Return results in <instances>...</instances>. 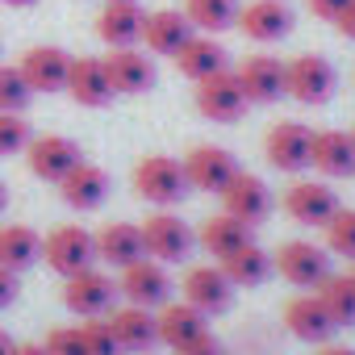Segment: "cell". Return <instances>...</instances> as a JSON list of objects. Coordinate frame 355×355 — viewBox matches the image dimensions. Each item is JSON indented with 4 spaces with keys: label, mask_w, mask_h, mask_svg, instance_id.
<instances>
[{
    "label": "cell",
    "mask_w": 355,
    "mask_h": 355,
    "mask_svg": "<svg viewBox=\"0 0 355 355\" xmlns=\"http://www.w3.org/2000/svg\"><path fill=\"white\" fill-rule=\"evenodd\" d=\"M134 189L155 209H171V205H180L193 193L189 189V175H184V159H167V155L138 159V167H134Z\"/></svg>",
    "instance_id": "1"
},
{
    "label": "cell",
    "mask_w": 355,
    "mask_h": 355,
    "mask_svg": "<svg viewBox=\"0 0 355 355\" xmlns=\"http://www.w3.org/2000/svg\"><path fill=\"white\" fill-rule=\"evenodd\" d=\"M142 226V247H146V259L171 268V263H184L189 251H193V230L184 218H175L171 209H155L150 218L138 222Z\"/></svg>",
    "instance_id": "2"
},
{
    "label": "cell",
    "mask_w": 355,
    "mask_h": 355,
    "mask_svg": "<svg viewBox=\"0 0 355 355\" xmlns=\"http://www.w3.org/2000/svg\"><path fill=\"white\" fill-rule=\"evenodd\" d=\"M42 263L67 280V276H76V272L96 263V239L84 226H55L42 239Z\"/></svg>",
    "instance_id": "3"
},
{
    "label": "cell",
    "mask_w": 355,
    "mask_h": 355,
    "mask_svg": "<svg viewBox=\"0 0 355 355\" xmlns=\"http://www.w3.org/2000/svg\"><path fill=\"white\" fill-rule=\"evenodd\" d=\"M247 109H251V101H247V92H243V84H239V76H234L230 67L197 84V113H201L205 121L230 125V121H239Z\"/></svg>",
    "instance_id": "4"
},
{
    "label": "cell",
    "mask_w": 355,
    "mask_h": 355,
    "mask_svg": "<svg viewBox=\"0 0 355 355\" xmlns=\"http://www.w3.org/2000/svg\"><path fill=\"white\" fill-rule=\"evenodd\" d=\"M180 297H184L193 309H201L205 318H214V313H226V309H230L234 284H230V276L222 272V263H193V268L184 272V280H180Z\"/></svg>",
    "instance_id": "5"
},
{
    "label": "cell",
    "mask_w": 355,
    "mask_h": 355,
    "mask_svg": "<svg viewBox=\"0 0 355 355\" xmlns=\"http://www.w3.org/2000/svg\"><path fill=\"white\" fill-rule=\"evenodd\" d=\"M113 301H117V280H109V276L96 272V268H84V272H76V276L63 280V305H67L76 318L113 313Z\"/></svg>",
    "instance_id": "6"
},
{
    "label": "cell",
    "mask_w": 355,
    "mask_h": 355,
    "mask_svg": "<svg viewBox=\"0 0 355 355\" xmlns=\"http://www.w3.org/2000/svg\"><path fill=\"white\" fill-rule=\"evenodd\" d=\"M272 268L293 284V288H318L326 276H330V255L318 247V243H284L276 255H272Z\"/></svg>",
    "instance_id": "7"
},
{
    "label": "cell",
    "mask_w": 355,
    "mask_h": 355,
    "mask_svg": "<svg viewBox=\"0 0 355 355\" xmlns=\"http://www.w3.org/2000/svg\"><path fill=\"white\" fill-rule=\"evenodd\" d=\"M117 293L130 301V305H142V309H159L171 301V280H167V268L155 263V259H134L130 268H121L117 276Z\"/></svg>",
    "instance_id": "8"
},
{
    "label": "cell",
    "mask_w": 355,
    "mask_h": 355,
    "mask_svg": "<svg viewBox=\"0 0 355 355\" xmlns=\"http://www.w3.org/2000/svg\"><path fill=\"white\" fill-rule=\"evenodd\" d=\"M218 197H222V214H230L234 222H243L251 230L272 214V193H268V184L259 180V175H251V171H239Z\"/></svg>",
    "instance_id": "9"
},
{
    "label": "cell",
    "mask_w": 355,
    "mask_h": 355,
    "mask_svg": "<svg viewBox=\"0 0 355 355\" xmlns=\"http://www.w3.org/2000/svg\"><path fill=\"white\" fill-rule=\"evenodd\" d=\"M338 88V76L330 67V59L322 55H297L288 59V96L301 105H326Z\"/></svg>",
    "instance_id": "10"
},
{
    "label": "cell",
    "mask_w": 355,
    "mask_h": 355,
    "mask_svg": "<svg viewBox=\"0 0 355 355\" xmlns=\"http://www.w3.org/2000/svg\"><path fill=\"white\" fill-rule=\"evenodd\" d=\"M234 76L251 105H272V101L288 96V63L276 55H251Z\"/></svg>",
    "instance_id": "11"
},
{
    "label": "cell",
    "mask_w": 355,
    "mask_h": 355,
    "mask_svg": "<svg viewBox=\"0 0 355 355\" xmlns=\"http://www.w3.org/2000/svg\"><path fill=\"white\" fill-rule=\"evenodd\" d=\"M309 150H313V130L301 125V121H280V125H272L268 138H263L268 163L280 167V171H288V175H297V171L309 167Z\"/></svg>",
    "instance_id": "12"
},
{
    "label": "cell",
    "mask_w": 355,
    "mask_h": 355,
    "mask_svg": "<svg viewBox=\"0 0 355 355\" xmlns=\"http://www.w3.org/2000/svg\"><path fill=\"white\" fill-rule=\"evenodd\" d=\"M284 214L301 226H326L338 214V197L326 180H293L284 189Z\"/></svg>",
    "instance_id": "13"
},
{
    "label": "cell",
    "mask_w": 355,
    "mask_h": 355,
    "mask_svg": "<svg viewBox=\"0 0 355 355\" xmlns=\"http://www.w3.org/2000/svg\"><path fill=\"white\" fill-rule=\"evenodd\" d=\"M76 163H80V146L63 134H42V138L26 142V167L46 184H59Z\"/></svg>",
    "instance_id": "14"
},
{
    "label": "cell",
    "mask_w": 355,
    "mask_h": 355,
    "mask_svg": "<svg viewBox=\"0 0 355 355\" xmlns=\"http://www.w3.org/2000/svg\"><path fill=\"white\" fill-rule=\"evenodd\" d=\"M184 175H189V189L197 193H222L239 175V163L226 146H193L184 155Z\"/></svg>",
    "instance_id": "15"
},
{
    "label": "cell",
    "mask_w": 355,
    "mask_h": 355,
    "mask_svg": "<svg viewBox=\"0 0 355 355\" xmlns=\"http://www.w3.org/2000/svg\"><path fill=\"white\" fill-rule=\"evenodd\" d=\"M105 67H109V80H113V92L117 96H142L155 88V59L142 55L138 46H117L105 55Z\"/></svg>",
    "instance_id": "16"
},
{
    "label": "cell",
    "mask_w": 355,
    "mask_h": 355,
    "mask_svg": "<svg viewBox=\"0 0 355 355\" xmlns=\"http://www.w3.org/2000/svg\"><path fill=\"white\" fill-rule=\"evenodd\" d=\"M239 30L251 42H280L293 34V9L288 0H251L239 9Z\"/></svg>",
    "instance_id": "17"
},
{
    "label": "cell",
    "mask_w": 355,
    "mask_h": 355,
    "mask_svg": "<svg viewBox=\"0 0 355 355\" xmlns=\"http://www.w3.org/2000/svg\"><path fill=\"white\" fill-rule=\"evenodd\" d=\"M309 167H318V175H326V180L355 175V134H347V130H313Z\"/></svg>",
    "instance_id": "18"
},
{
    "label": "cell",
    "mask_w": 355,
    "mask_h": 355,
    "mask_svg": "<svg viewBox=\"0 0 355 355\" xmlns=\"http://www.w3.org/2000/svg\"><path fill=\"white\" fill-rule=\"evenodd\" d=\"M142 21H146V13L138 9V0H105V9L96 13V38L109 51L134 46V42H142Z\"/></svg>",
    "instance_id": "19"
},
{
    "label": "cell",
    "mask_w": 355,
    "mask_h": 355,
    "mask_svg": "<svg viewBox=\"0 0 355 355\" xmlns=\"http://www.w3.org/2000/svg\"><path fill=\"white\" fill-rule=\"evenodd\" d=\"M17 67H21V76L34 92H63L67 71H71V55L59 51V46H30L17 59Z\"/></svg>",
    "instance_id": "20"
},
{
    "label": "cell",
    "mask_w": 355,
    "mask_h": 355,
    "mask_svg": "<svg viewBox=\"0 0 355 355\" xmlns=\"http://www.w3.org/2000/svg\"><path fill=\"white\" fill-rule=\"evenodd\" d=\"M63 92L76 105H84V109H105L117 96L105 59H71V71H67V88Z\"/></svg>",
    "instance_id": "21"
},
{
    "label": "cell",
    "mask_w": 355,
    "mask_h": 355,
    "mask_svg": "<svg viewBox=\"0 0 355 355\" xmlns=\"http://www.w3.org/2000/svg\"><path fill=\"white\" fill-rule=\"evenodd\" d=\"M109 326H113V334H117V343H121L125 355H146L159 343V318H155V309H142V305L125 301L121 309L109 313Z\"/></svg>",
    "instance_id": "22"
},
{
    "label": "cell",
    "mask_w": 355,
    "mask_h": 355,
    "mask_svg": "<svg viewBox=\"0 0 355 355\" xmlns=\"http://www.w3.org/2000/svg\"><path fill=\"white\" fill-rule=\"evenodd\" d=\"M193 34H197V30L189 26V17H184L180 9H155V13H146V21H142V46H146L150 55H167V59L180 55V46H184Z\"/></svg>",
    "instance_id": "23"
},
{
    "label": "cell",
    "mask_w": 355,
    "mask_h": 355,
    "mask_svg": "<svg viewBox=\"0 0 355 355\" xmlns=\"http://www.w3.org/2000/svg\"><path fill=\"white\" fill-rule=\"evenodd\" d=\"M92 239H96V259L109 263V268H117V272L146 255V247H142V226H134V222H109V226H101Z\"/></svg>",
    "instance_id": "24"
},
{
    "label": "cell",
    "mask_w": 355,
    "mask_h": 355,
    "mask_svg": "<svg viewBox=\"0 0 355 355\" xmlns=\"http://www.w3.org/2000/svg\"><path fill=\"white\" fill-rule=\"evenodd\" d=\"M59 193H63V201L71 205V209H80V214H88V209H96L105 197H109V171H101L96 163H76L63 180H59Z\"/></svg>",
    "instance_id": "25"
},
{
    "label": "cell",
    "mask_w": 355,
    "mask_h": 355,
    "mask_svg": "<svg viewBox=\"0 0 355 355\" xmlns=\"http://www.w3.org/2000/svg\"><path fill=\"white\" fill-rule=\"evenodd\" d=\"M284 326H288L293 338L318 343V347L334 334V322L326 318V309H322V301H318L313 293H297V297L284 305Z\"/></svg>",
    "instance_id": "26"
},
{
    "label": "cell",
    "mask_w": 355,
    "mask_h": 355,
    "mask_svg": "<svg viewBox=\"0 0 355 355\" xmlns=\"http://www.w3.org/2000/svg\"><path fill=\"white\" fill-rule=\"evenodd\" d=\"M175 71H180L184 80H193V84H201V80L226 71V51H222V42H218L214 34H193V38L180 46V55H175Z\"/></svg>",
    "instance_id": "27"
},
{
    "label": "cell",
    "mask_w": 355,
    "mask_h": 355,
    "mask_svg": "<svg viewBox=\"0 0 355 355\" xmlns=\"http://www.w3.org/2000/svg\"><path fill=\"white\" fill-rule=\"evenodd\" d=\"M159 343H167L171 351H180L184 343H193V338H201L209 326H205V313L201 309H193L189 301H167V305H159Z\"/></svg>",
    "instance_id": "28"
},
{
    "label": "cell",
    "mask_w": 355,
    "mask_h": 355,
    "mask_svg": "<svg viewBox=\"0 0 355 355\" xmlns=\"http://www.w3.org/2000/svg\"><path fill=\"white\" fill-rule=\"evenodd\" d=\"M222 263V272L230 276V284L234 288H255V284H263L276 268H272V255L251 239L247 247H239V251H230L226 259H218Z\"/></svg>",
    "instance_id": "29"
},
{
    "label": "cell",
    "mask_w": 355,
    "mask_h": 355,
    "mask_svg": "<svg viewBox=\"0 0 355 355\" xmlns=\"http://www.w3.org/2000/svg\"><path fill=\"white\" fill-rule=\"evenodd\" d=\"M239 0H184V17L197 34H226L239 26Z\"/></svg>",
    "instance_id": "30"
},
{
    "label": "cell",
    "mask_w": 355,
    "mask_h": 355,
    "mask_svg": "<svg viewBox=\"0 0 355 355\" xmlns=\"http://www.w3.org/2000/svg\"><path fill=\"white\" fill-rule=\"evenodd\" d=\"M42 259V239L30 226H0V268L26 272Z\"/></svg>",
    "instance_id": "31"
},
{
    "label": "cell",
    "mask_w": 355,
    "mask_h": 355,
    "mask_svg": "<svg viewBox=\"0 0 355 355\" xmlns=\"http://www.w3.org/2000/svg\"><path fill=\"white\" fill-rule=\"evenodd\" d=\"M247 243H251V226L234 222L230 214H214V218H205V226H201V247H205L214 259H226L230 251H239V247H247Z\"/></svg>",
    "instance_id": "32"
},
{
    "label": "cell",
    "mask_w": 355,
    "mask_h": 355,
    "mask_svg": "<svg viewBox=\"0 0 355 355\" xmlns=\"http://www.w3.org/2000/svg\"><path fill=\"white\" fill-rule=\"evenodd\" d=\"M313 297L322 301V309H326V318L334 322V330L338 326H355V284H351V276H326L318 288H313Z\"/></svg>",
    "instance_id": "33"
},
{
    "label": "cell",
    "mask_w": 355,
    "mask_h": 355,
    "mask_svg": "<svg viewBox=\"0 0 355 355\" xmlns=\"http://www.w3.org/2000/svg\"><path fill=\"white\" fill-rule=\"evenodd\" d=\"M34 101V88L26 84V76H21V67L13 63H0V113H21L26 105Z\"/></svg>",
    "instance_id": "34"
},
{
    "label": "cell",
    "mask_w": 355,
    "mask_h": 355,
    "mask_svg": "<svg viewBox=\"0 0 355 355\" xmlns=\"http://www.w3.org/2000/svg\"><path fill=\"white\" fill-rule=\"evenodd\" d=\"M322 230H326V247H330L334 255L355 259V209H343V205H338V214H334Z\"/></svg>",
    "instance_id": "35"
},
{
    "label": "cell",
    "mask_w": 355,
    "mask_h": 355,
    "mask_svg": "<svg viewBox=\"0 0 355 355\" xmlns=\"http://www.w3.org/2000/svg\"><path fill=\"white\" fill-rule=\"evenodd\" d=\"M80 330H84L88 355H125L121 343H117V334H113V326H109V318H105V322H101V318H88Z\"/></svg>",
    "instance_id": "36"
},
{
    "label": "cell",
    "mask_w": 355,
    "mask_h": 355,
    "mask_svg": "<svg viewBox=\"0 0 355 355\" xmlns=\"http://www.w3.org/2000/svg\"><path fill=\"white\" fill-rule=\"evenodd\" d=\"M26 142H30V125H26V117H21V113H0V159L26 150Z\"/></svg>",
    "instance_id": "37"
},
{
    "label": "cell",
    "mask_w": 355,
    "mask_h": 355,
    "mask_svg": "<svg viewBox=\"0 0 355 355\" xmlns=\"http://www.w3.org/2000/svg\"><path fill=\"white\" fill-rule=\"evenodd\" d=\"M42 347H46V355H88V343H84L80 326H55Z\"/></svg>",
    "instance_id": "38"
},
{
    "label": "cell",
    "mask_w": 355,
    "mask_h": 355,
    "mask_svg": "<svg viewBox=\"0 0 355 355\" xmlns=\"http://www.w3.org/2000/svg\"><path fill=\"white\" fill-rule=\"evenodd\" d=\"M347 5H351V0H305V9H309L318 21H330V26L338 21V13H343Z\"/></svg>",
    "instance_id": "39"
},
{
    "label": "cell",
    "mask_w": 355,
    "mask_h": 355,
    "mask_svg": "<svg viewBox=\"0 0 355 355\" xmlns=\"http://www.w3.org/2000/svg\"><path fill=\"white\" fill-rule=\"evenodd\" d=\"M175 355H226V351H222V343H218V338H214V334L205 330L201 338H193V343H184L180 351H175Z\"/></svg>",
    "instance_id": "40"
},
{
    "label": "cell",
    "mask_w": 355,
    "mask_h": 355,
    "mask_svg": "<svg viewBox=\"0 0 355 355\" xmlns=\"http://www.w3.org/2000/svg\"><path fill=\"white\" fill-rule=\"evenodd\" d=\"M13 301H17V272L0 268V309H9Z\"/></svg>",
    "instance_id": "41"
},
{
    "label": "cell",
    "mask_w": 355,
    "mask_h": 355,
    "mask_svg": "<svg viewBox=\"0 0 355 355\" xmlns=\"http://www.w3.org/2000/svg\"><path fill=\"white\" fill-rule=\"evenodd\" d=\"M334 30H338L343 38H351V42H355V0H351V5H347V9L338 13V21H334Z\"/></svg>",
    "instance_id": "42"
},
{
    "label": "cell",
    "mask_w": 355,
    "mask_h": 355,
    "mask_svg": "<svg viewBox=\"0 0 355 355\" xmlns=\"http://www.w3.org/2000/svg\"><path fill=\"white\" fill-rule=\"evenodd\" d=\"M318 355H355V351H351V347H338V343H322Z\"/></svg>",
    "instance_id": "43"
},
{
    "label": "cell",
    "mask_w": 355,
    "mask_h": 355,
    "mask_svg": "<svg viewBox=\"0 0 355 355\" xmlns=\"http://www.w3.org/2000/svg\"><path fill=\"white\" fill-rule=\"evenodd\" d=\"M13 355H46V347H42V343H21Z\"/></svg>",
    "instance_id": "44"
},
{
    "label": "cell",
    "mask_w": 355,
    "mask_h": 355,
    "mask_svg": "<svg viewBox=\"0 0 355 355\" xmlns=\"http://www.w3.org/2000/svg\"><path fill=\"white\" fill-rule=\"evenodd\" d=\"M13 351H17V343H13L5 330H0V355H13Z\"/></svg>",
    "instance_id": "45"
},
{
    "label": "cell",
    "mask_w": 355,
    "mask_h": 355,
    "mask_svg": "<svg viewBox=\"0 0 355 355\" xmlns=\"http://www.w3.org/2000/svg\"><path fill=\"white\" fill-rule=\"evenodd\" d=\"M0 5H9V9H30V5H38V0H0Z\"/></svg>",
    "instance_id": "46"
},
{
    "label": "cell",
    "mask_w": 355,
    "mask_h": 355,
    "mask_svg": "<svg viewBox=\"0 0 355 355\" xmlns=\"http://www.w3.org/2000/svg\"><path fill=\"white\" fill-rule=\"evenodd\" d=\"M9 209V189H5V180H0V214Z\"/></svg>",
    "instance_id": "47"
},
{
    "label": "cell",
    "mask_w": 355,
    "mask_h": 355,
    "mask_svg": "<svg viewBox=\"0 0 355 355\" xmlns=\"http://www.w3.org/2000/svg\"><path fill=\"white\" fill-rule=\"evenodd\" d=\"M347 276H351V284H355V268H351V272H347Z\"/></svg>",
    "instance_id": "48"
},
{
    "label": "cell",
    "mask_w": 355,
    "mask_h": 355,
    "mask_svg": "<svg viewBox=\"0 0 355 355\" xmlns=\"http://www.w3.org/2000/svg\"><path fill=\"white\" fill-rule=\"evenodd\" d=\"M351 134H355V130H351Z\"/></svg>",
    "instance_id": "49"
}]
</instances>
